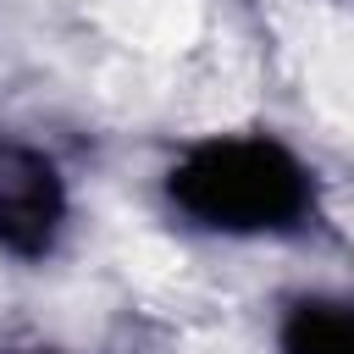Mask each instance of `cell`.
<instances>
[{
  "mask_svg": "<svg viewBox=\"0 0 354 354\" xmlns=\"http://www.w3.org/2000/svg\"><path fill=\"white\" fill-rule=\"evenodd\" d=\"M166 199L199 232L277 238L315 216V171L271 133H210L171 160Z\"/></svg>",
  "mask_w": 354,
  "mask_h": 354,
  "instance_id": "6da1fadb",
  "label": "cell"
},
{
  "mask_svg": "<svg viewBox=\"0 0 354 354\" xmlns=\"http://www.w3.org/2000/svg\"><path fill=\"white\" fill-rule=\"evenodd\" d=\"M61 227H66L61 166L22 138H0V249L17 260H44Z\"/></svg>",
  "mask_w": 354,
  "mask_h": 354,
  "instance_id": "7a4b0ae2",
  "label": "cell"
},
{
  "mask_svg": "<svg viewBox=\"0 0 354 354\" xmlns=\"http://www.w3.org/2000/svg\"><path fill=\"white\" fill-rule=\"evenodd\" d=\"M277 354H354V299H299L277 321Z\"/></svg>",
  "mask_w": 354,
  "mask_h": 354,
  "instance_id": "3957f363",
  "label": "cell"
}]
</instances>
